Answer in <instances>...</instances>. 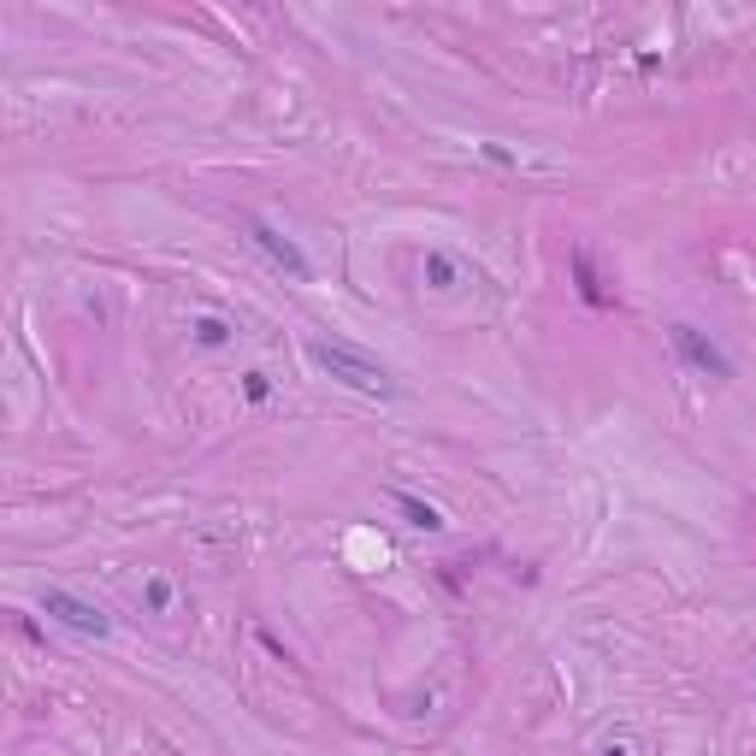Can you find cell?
Instances as JSON below:
<instances>
[{
    "label": "cell",
    "mask_w": 756,
    "mask_h": 756,
    "mask_svg": "<svg viewBox=\"0 0 756 756\" xmlns=\"http://www.w3.org/2000/svg\"><path fill=\"white\" fill-rule=\"evenodd\" d=\"M189 331H195V343H201V349H219V343H231V325H225L219 314H201Z\"/></svg>",
    "instance_id": "7"
},
{
    "label": "cell",
    "mask_w": 756,
    "mask_h": 756,
    "mask_svg": "<svg viewBox=\"0 0 756 756\" xmlns=\"http://www.w3.org/2000/svg\"><path fill=\"white\" fill-rule=\"evenodd\" d=\"M249 237H254V249L266 254L272 266H284V272H290L296 284H308V278H314V266H308V254L296 249V243H290L284 231H272L266 219H249Z\"/></svg>",
    "instance_id": "4"
},
{
    "label": "cell",
    "mask_w": 756,
    "mask_h": 756,
    "mask_svg": "<svg viewBox=\"0 0 756 756\" xmlns=\"http://www.w3.org/2000/svg\"><path fill=\"white\" fill-rule=\"evenodd\" d=\"M142 603H148L154 615H166V609H172V585H166V579H148V585H142Z\"/></svg>",
    "instance_id": "9"
},
{
    "label": "cell",
    "mask_w": 756,
    "mask_h": 756,
    "mask_svg": "<svg viewBox=\"0 0 756 756\" xmlns=\"http://www.w3.org/2000/svg\"><path fill=\"white\" fill-rule=\"evenodd\" d=\"M243 396H249V402H266V396H272L266 373H249V378H243Z\"/></svg>",
    "instance_id": "10"
},
{
    "label": "cell",
    "mask_w": 756,
    "mask_h": 756,
    "mask_svg": "<svg viewBox=\"0 0 756 756\" xmlns=\"http://www.w3.org/2000/svg\"><path fill=\"white\" fill-rule=\"evenodd\" d=\"M573 278H579V296H585L591 308H603V302H609V296H603V284H597V272H591V254H585V249L573 254Z\"/></svg>",
    "instance_id": "6"
},
{
    "label": "cell",
    "mask_w": 756,
    "mask_h": 756,
    "mask_svg": "<svg viewBox=\"0 0 756 756\" xmlns=\"http://www.w3.org/2000/svg\"><path fill=\"white\" fill-rule=\"evenodd\" d=\"M308 361H314L325 378H337L343 390H361V396H396V378L384 373L367 349H355V343L314 337V343H308Z\"/></svg>",
    "instance_id": "1"
},
{
    "label": "cell",
    "mask_w": 756,
    "mask_h": 756,
    "mask_svg": "<svg viewBox=\"0 0 756 756\" xmlns=\"http://www.w3.org/2000/svg\"><path fill=\"white\" fill-rule=\"evenodd\" d=\"M597 756H632V745H627V739H609V745H603Z\"/></svg>",
    "instance_id": "11"
},
{
    "label": "cell",
    "mask_w": 756,
    "mask_h": 756,
    "mask_svg": "<svg viewBox=\"0 0 756 756\" xmlns=\"http://www.w3.org/2000/svg\"><path fill=\"white\" fill-rule=\"evenodd\" d=\"M390 503L408 514V526H414V532H443V514L432 503H420L414 491H390Z\"/></svg>",
    "instance_id": "5"
},
{
    "label": "cell",
    "mask_w": 756,
    "mask_h": 756,
    "mask_svg": "<svg viewBox=\"0 0 756 756\" xmlns=\"http://www.w3.org/2000/svg\"><path fill=\"white\" fill-rule=\"evenodd\" d=\"M42 609H48L60 627L83 632V638H107V632H113V621H107V609H101V603L71 597V591H48V597H42Z\"/></svg>",
    "instance_id": "2"
},
{
    "label": "cell",
    "mask_w": 756,
    "mask_h": 756,
    "mask_svg": "<svg viewBox=\"0 0 756 756\" xmlns=\"http://www.w3.org/2000/svg\"><path fill=\"white\" fill-rule=\"evenodd\" d=\"M668 343H674V355H680L692 373H703V378H733V361H727V355H721V349H715V343L697 331V325H674V331H668Z\"/></svg>",
    "instance_id": "3"
},
{
    "label": "cell",
    "mask_w": 756,
    "mask_h": 756,
    "mask_svg": "<svg viewBox=\"0 0 756 756\" xmlns=\"http://www.w3.org/2000/svg\"><path fill=\"white\" fill-rule=\"evenodd\" d=\"M455 278H461V266H455L449 254H438V249L426 254V284H432V290H449Z\"/></svg>",
    "instance_id": "8"
}]
</instances>
